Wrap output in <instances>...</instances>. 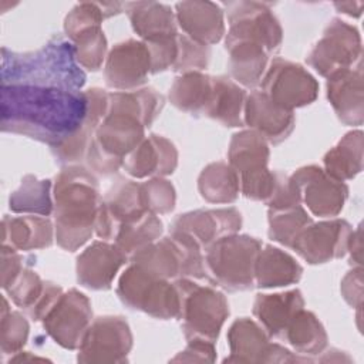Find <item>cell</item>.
I'll use <instances>...</instances> for the list:
<instances>
[{
	"mask_svg": "<svg viewBox=\"0 0 364 364\" xmlns=\"http://www.w3.org/2000/svg\"><path fill=\"white\" fill-rule=\"evenodd\" d=\"M82 91L37 85H1L3 132L28 136L50 146L61 142L84 121Z\"/></svg>",
	"mask_w": 364,
	"mask_h": 364,
	"instance_id": "obj_1",
	"label": "cell"
},
{
	"mask_svg": "<svg viewBox=\"0 0 364 364\" xmlns=\"http://www.w3.org/2000/svg\"><path fill=\"white\" fill-rule=\"evenodd\" d=\"M54 232L57 245L75 252L95 233V218L101 203L100 185L85 166L65 165L53 183Z\"/></svg>",
	"mask_w": 364,
	"mask_h": 364,
	"instance_id": "obj_2",
	"label": "cell"
},
{
	"mask_svg": "<svg viewBox=\"0 0 364 364\" xmlns=\"http://www.w3.org/2000/svg\"><path fill=\"white\" fill-rule=\"evenodd\" d=\"M85 74L80 68L71 41L51 37L34 51L16 53L1 47V85H37L80 91Z\"/></svg>",
	"mask_w": 364,
	"mask_h": 364,
	"instance_id": "obj_3",
	"label": "cell"
},
{
	"mask_svg": "<svg viewBox=\"0 0 364 364\" xmlns=\"http://www.w3.org/2000/svg\"><path fill=\"white\" fill-rule=\"evenodd\" d=\"M129 262L158 279L173 282L208 277L202 247L189 235L178 230H169L168 236L144 247Z\"/></svg>",
	"mask_w": 364,
	"mask_h": 364,
	"instance_id": "obj_4",
	"label": "cell"
},
{
	"mask_svg": "<svg viewBox=\"0 0 364 364\" xmlns=\"http://www.w3.org/2000/svg\"><path fill=\"white\" fill-rule=\"evenodd\" d=\"M262 242L249 235H230L205 250L208 277L223 290L236 293L255 287V267Z\"/></svg>",
	"mask_w": 364,
	"mask_h": 364,
	"instance_id": "obj_5",
	"label": "cell"
},
{
	"mask_svg": "<svg viewBox=\"0 0 364 364\" xmlns=\"http://www.w3.org/2000/svg\"><path fill=\"white\" fill-rule=\"evenodd\" d=\"M144 124L127 112L108 111L97 127L85 161L88 168L111 176L122 168L124 158L145 138Z\"/></svg>",
	"mask_w": 364,
	"mask_h": 364,
	"instance_id": "obj_6",
	"label": "cell"
},
{
	"mask_svg": "<svg viewBox=\"0 0 364 364\" xmlns=\"http://www.w3.org/2000/svg\"><path fill=\"white\" fill-rule=\"evenodd\" d=\"M173 282L181 296L178 318L182 323L185 338L216 343L230 313L226 296L212 286L196 283L193 279H176Z\"/></svg>",
	"mask_w": 364,
	"mask_h": 364,
	"instance_id": "obj_7",
	"label": "cell"
},
{
	"mask_svg": "<svg viewBox=\"0 0 364 364\" xmlns=\"http://www.w3.org/2000/svg\"><path fill=\"white\" fill-rule=\"evenodd\" d=\"M117 296L131 310L142 311L154 318H178L181 296L175 282L151 276L131 263L119 276Z\"/></svg>",
	"mask_w": 364,
	"mask_h": 364,
	"instance_id": "obj_8",
	"label": "cell"
},
{
	"mask_svg": "<svg viewBox=\"0 0 364 364\" xmlns=\"http://www.w3.org/2000/svg\"><path fill=\"white\" fill-rule=\"evenodd\" d=\"M223 7L229 24V30L225 34V44L252 41L262 46L269 55L280 50L283 28L269 3L239 0L223 3Z\"/></svg>",
	"mask_w": 364,
	"mask_h": 364,
	"instance_id": "obj_9",
	"label": "cell"
},
{
	"mask_svg": "<svg viewBox=\"0 0 364 364\" xmlns=\"http://www.w3.org/2000/svg\"><path fill=\"white\" fill-rule=\"evenodd\" d=\"M363 43L357 27L334 17L326 26L321 38L313 46L306 63L318 75H330L361 63Z\"/></svg>",
	"mask_w": 364,
	"mask_h": 364,
	"instance_id": "obj_10",
	"label": "cell"
},
{
	"mask_svg": "<svg viewBox=\"0 0 364 364\" xmlns=\"http://www.w3.org/2000/svg\"><path fill=\"white\" fill-rule=\"evenodd\" d=\"M230 354L223 363L262 364V363H313V358L290 351L289 348L270 343L264 328L249 317L236 318L228 330Z\"/></svg>",
	"mask_w": 364,
	"mask_h": 364,
	"instance_id": "obj_11",
	"label": "cell"
},
{
	"mask_svg": "<svg viewBox=\"0 0 364 364\" xmlns=\"http://www.w3.org/2000/svg\"><path fill=\"white\" fill-rule=\"evenodd\" d=\"M134 337L122 316L94 318L78 347L77 361L82 364H122L128 361Z\"/></svg>",
	"mask_w": 364,
	"mask_h": 364,
	"instance_id": "obj_12",
	"label": "cell"
},
{
	"mask_svg": "<svg viewBox=\"0 0 364 364\" xmlns=\"http://www.w3.org/2000/svg\"><path fill=\"white\" fill-rule=\"evenodd\" d=\"M259 85L273 102L290 111L310 105L318 95L317 80L301 64L282 57L269 63Z\"/></svg>",
	"mask_w": 364,
	"mask_h": 364,
	"instance_id": "obj_13",
	"label": "cell"
},
{
	"mask_svg": "<svg viewBox=\"0 0 364 364\" xmlns=\"http://www.w3.org/2000/svg\"><path fill=\"white\" fill-rule=\"evenodd\" d=\"M91 321V301L77 289L64 291L41 320L46 333L65 350H78Z\"/></svg>",
	"mask_w": 364,
	"mask_h": 364,
	"instance_id": "obj_14",
	"label": "cell"
},
{
	"mask_svg": "<svg viewBox=\"0 0 364 364\" xmlns=\"http://www.w3.org/2000/svg\"><path fill=\"white\" fill-rule=\"evenodd\" d=\"M296 183L301 205L311 215L318 218H336L344 208L348 198L346 182L330 176L318 165H306L296 169L291 175Z\"/></svg>",
	"mask_w": 364,
	"mask_h": 364,
	"instance_id": "obj_15",
	"label": "cell"
},
{
	"mask_svg": "<svg viewBox=\"0 0 364 364\" xmlns=\"http://www.w3.org/2000/svg\"><path fill=\"white\" fill-rule=\"evenodd\" d=\"M353 226L340 218L307 225L294 239L293 249L309 264H323L347 255Z\"/></svg>",
	"mask_w": 364,
	"mask_h": 364,
	"instance_id": "obj_16",
	"label": "cell"
},
{
	"mask_svg": "<svg viewBox=\"0 0 364 364\" xmlns=\"http://www.w3.org/2000/svg\"><path fill=\"white\" fill-rule=\"evenodd\" d=\"M151 74V55L142 40H125L115 44L104 63L107 87L117 91L142 88Z\"/></svg>",
	"mask_w": 364,
	"mask_h": 364,
	"instance_id": "obj_17",
	"label": "cell"
},
{
	"mask_svg": "<svg viewBox=\"0 0 364 364\" xmlns=\"http://www.w3.org/2000/svg\"><path fill=\"white\" fill-rule=\"evenodd\" d=\"M145 208L141 202L139 183L119 178L101 199L95 218V235L101 240H114L119 226L139 215Z\"/></svg>",
	"mask_w": 364,
	"mask_h": 364,
	"instance_id": "obj_18",
	"label": "cell"
},
{
	"mask_svg": "<svg viewBox=\"0 0 364 364\" xmlns=\"http://www.w3.org/2000/svg\"><path fill=\"white\" fill-rule=\"evenodd\" d=\"M242 228V213L236 208L196 209L178 215L169 230L189 235L205 252L216 240L235 235Z\"/></svg>",
	"mask_w": 364,
	"mask_h": 364,
	"instance_id": "obj_19",
	"label": "cell"
},
{
	"mask_svg": "<svg viewBox=\"0 0 364 364\" xmlns=\"http://www.w3.org/2000/svg\"><path fill=\"white\" fill-rule=\"evenodd\" d=\"M127 262H129L128 256L115 243L95 240L77 257V282L88 290H109L117 273Z\"/></svg>",
	"mask_w": 364,
	"mask_h": 364,
	"instance_id": "obj_20",
	"label": "cell"
},
{
	"mask_svg": "<svg viewBox=\"0 0 364 364\" xmlns=\"http://www.w3.org/2000/svg\"><path fill=\"white\" fill-rule=\"evenodd\" d=\"M243 124L262 135L267 144L279 145L293 132L296 117L294 111L277 105L260 90H253L245 100Z\"/></svg>",
	"mask_w": 364,
	"mask_h": 364,
	"instance_id": "obj_21",
	"label": "cell"
},
{
	"mask_svg": "<svg viewBox=\"0 0 364 364\" xmlns=\"http://www.w3.org/2000/svg\"><path fill=\"white\" fill-rule=\"evenodd\" d=\"M178 166V149L168 138L156 134L146 135L122 162L124 171L135 178H165Z\"/></svg>",
	"mask_w": 364,
	"mask_h": 364,
	"instance_id": "obj_22",
	"label": "cell"
},
{
	"mask_svg": "<svg viewBox=\"0 0 364 364\" xmlns=\"http://www.w3.org/2000/svg\"><path fill=\"white\" fill-rule=\"evenodd\" d=\"M3 290L33 321H41L64 293L61 286L43 280L30 267H23Z\"/></svg>",
	"mask_w": 364,
	"mask_h": 364,
	"instance_id": "obj_23",
	"label": "cell"
},
{
	"mask_svg": "<svg viewBox=\"0 0 364 364\" xmlns=\"http://www.w3.org/2000/svg\"><path fill=\"white\" fill-rule=\"evenodd\" d=\"M175 17L183 34L200 44L210 47L226 34L225 11L213 1H179L175 4Z\"/></svg>",
	"mask_w": 364,
	"mask_h": 364,
	"instance_id": "obj_24",
	"label": "cell"
},
{
	"mask_svg": "<svg viewBox=\"0 0 364 364\" xmlns=\"http://www.w3.org/2000/svg\"><path fill=\"white\" fill-rule=\"evenodd\" d=\"M327 100L337 118L350 127H360L364 121V87L361 63L338 71L327 78Z\"/></svg>",
	"mask_w": 364,
	"mask_h": 364,
	"instance_id": "obj_25",
	"label": "cell"
},
{
	"mask_svg": "<svg viewBox=\"0 0 364 364\" xmlns=\"http://www.w3.org/2000/svg\"><path fill=\"white\" fill-rule=\"evenodd\" d=\"M304 309V297L299 289L256 296L252 313L270 338H283V334L299 310Z\"/></svg>",
	"mask_w": 364,
	"mask_h": 364,
	"instance_id": "obj_26",
	"label": "cell"
},
{
	"mask_svg": "<svg viewBox=\"0 0 364 364\" xmlns=\"http://www.w3.org/2000/svg\"><path fill=\"white\" fill-rule=\"evenodd\" d=\"M54 239V225L47 216L4 215L1 219V245L16 250L46 249L53 245Z\"/></svg>",
	"mask_w": 364,
	"mask_h": 364,
	"instance_id": "obj_27",
	"label": "cell"
},
{
	"mask_svg": "<svg viewBox=\"0 0 364 364\" xmlns=\"http://www.w3.org/2000/svg\"><path fill=\"white\" fill-rule=\"evenodd\" d=\"M124 10L132 30L142 41L178 34L175 11L168 4L158 1H128L124 3Z\"/></svg>",
	"mask_w": 364,
	"mask_h": 364,
	"instance_id": "obj_28",
	"label": "cell"
},
{
	"mask_svg": "<svg viewBox=\"0 0 364 364\" xmlns=\"http://www.w3.org/2000/svg\"><path fill=\"white\" fill-rule=\"evenodd\" d=\"M301 276L303 267L291 255L272 245L262 246L255 267V287H286L299 283Z\"/></svg>",
	"mask_w": 364,
	"mask_h": 364,
	"instance_id": "obj_29",
	"label": "cell"
},
{
	"mask_svg": "<svg viewBox=\"0 0 364 364\" xmlns=\"http://www.w3.org/2000/svg\"><path fill=\"white\" fill-rule=\"evenodd\" d=\"M246 92L228 75L212 77V92L203 117L228 128L243 127Z\"/></svg>",
	"mask_w": 364,
	"mask_h": 364,
	"instance_id": "obj_30",
	"label": "cell"
},
{
	"mask_svg": "<svg viewBox=\"0 0 364 364\" xmlns=\"http://www.w3.org/2000/svg\"><path fill=\"white\" fill-rule=\"evenodd\" d=\"M230 78L245 88H256L269 65V53L252 41L226 43Z\"/></svg>",
	"mask_w": 364,
	"mask_h": 364,
	"instance_id": "obj_31",
	"label": "cell"
},
{
	"mask_svg": "<svg viewBox=\"0 0 364 364\" xmlns=\"http://www.w3.org/2000/svg\"><path fill=\"white\" fill-rule=\"evenodd\" d=\"M212 92V75L189 71L178 75L168 92L171 104L182 112L203 117Z\"/></svg>",
	"mask_w": 364,
	"mask_h": 364,
	"instance_id": "obj_32",
	"label": "cell"
},
{
	"mask_svg": "<svg viewBox=\"0 0 364 364\" xmlns=\"http://www.w3.org/2000/svg\"><path fill=\"white\" fill-rule=\"evenodd\" d=\"M270 149L267 141L253 129L232 135L228 148V164L239 176L269 168Z\"/></svg>",
	"mask_w": 364,
	"mask_h": 364,
	"instance_id": "obj_33",
	"label": "cell"
},
{
	"mask_svg": "<svg viewBox=\"0 0 364 364\" xmlns=\"http://www.w3.org/2000/svg\"><path fill=\"white\" fill-rule=\"evenodd\" d=\"M297 354L313 358L327 348L328 337L317 316L301 309L289 323L283 338Z\"/></svg>",
	"mask_w": 364,
	"mask_h": 364,
	"instance_id": "obj_34",
	"label": "cell"
},
{
	"mask_svg": "<svg viewBox=\"0 0 364 364\" xmlns=\"http://www.w3.org/2000/svg\"><path fill=\"white\" fill-rule=\"evenodd\" d=\"M363 131L353 129L347 132L337 145L326 152L323 158L324 171L343 182L354 179L363 171Z\"/></svg>",
	"mask_w": 364,
	"mask_h": 364,
	"instance_id": "obj_35",
	"label": "cell"
},
{
	"mask_svg": "<svg viewBox=\"0 0 364 364\" xmlns=\"http://www.w3.org/2000/svg\"><path fill=\"white\" fill-rule=\"evenodd\" d=\"M165 98L152 87H142L134 91L108 92V111L127 112L136 117L145 128L151 127L159 117Z\"/></svg>",
	"mask_w": 364,
	"mask_h": 364,
	"instance_id": "obj_36",
	"label": "cell"
},
{
	"mask_svg": "<svg viewBox=\"0 0 364 364\" xmlns=\"http://www.w3.org/2000/svg\"><path fill=\"white\" fill-rule=\"evenodd\" d=\"M198 191L209 203H233L240 193L239 175L228 162H210L198 176Z\"/></svg>",
	"mask_w": 364,
	"mask_h": 364,
	"instance_id": "obj_37",
	"label": "cell"
},
{
	"mask_svg": "<svg viewBox=\"0 0 364 364\" xmlns=\"http://www.w3.org/2000/svg\"><path fill=\"white\" fill-rule=\"evenodd\" d=\"M51 179L26 175L20 186L9 196V208L14 213L50 216L54 212Z\"/></svg>",
	"mask_w": 364,
	"mask_h": 364,
	"instance_id": "obj_38",
	"label": "cell"
},
{
	"mask_svg": "<svg viewBox=\"0 0 364 364\" xmlns=\"http://www.w3.org/2000/svg\"><path fill=\"white\" fill-rule=\"evenodd\" d=\"M164 223L158 215L144 212L142 215L122 223L114 237V243L131 259L135 253L149 246L162 236Z\"/></svg>",
	"mask_w": 364,
	"mask_h": 364,
	"instance_id": "obj_39",
	"label": "cell"
},
{
	"mask_svg": "<svg viewBox=\"0 0 364 364\" xmlns=\"http://www.w3.org/2000/svg\"><path fill=\"white\" fill-rule=\"evenodd\" d=\"M102 119L104 117L100 111L87 107L82 124L61 142L50 146L55 161L65 166L80 164L82 159H85L90 144L94 138V132Z\"/></svg>",
	"mask_w": 364,
	"mask_h": 364,
	"instance_id": "obj_40",
	"label": "cell"
},
{
	"mask_svg": "<svg viewBox=\"0 0 364 364\" xmlns=\"http://www.w3.org/2000/svg\"><path fill=\"white\" fill-rule=\"evenodd\" d=\"M124 10V3L118 1H80L67 13L64 18V34L68 38H74L78 33L101 26L105 18L119 14Z\"/></svg>",
	"mask_w": 364,
	"mask_h": 364,
	"instance_id": "obj_41",
	"label": "cell"
},
{
	"mask_svg": "<svg viewBox=\"0 0 364 364\" xmlns=\"http://www.w3.org/2000/svg\"><path fill=\"white\" fill-rule=\"evenodd\" d=\"M267 222L269 237L286 247H291L294 239L313 219L303 205H297L284 209H269Z\"/></svg>",
	"mask_w": 364,
	"mask_h": 364,
	"instance_id": "obj_42",
	"label": "cell"
},
{
	"mask_svg": "<svg viewBox=\"0 0 364 364\" xmlns=\"http://www.w3.org/2000/svg\"><path fill=\"white\" fill-rule=\"evenodd\" d=\"M80 67L87 71H98L107 58L108 43L101 26L90 27L70 40Z\"/></svg>",
	"mask_w": 364,
	"mask_h": 364,
	"instance_id": "obj_43",
	"label": "cell"
},
{
	"mask_svg": "<svg viewBox=\"0 0 364 364\" xmlns=\"http://www.w3.org/2000/svg\"><path fill=\"white\" fill-rule=\"evenodd\" d=\"M30 333V324L24 314L9 307L6 296H3L1 320H0V350L3 355H13L26 346Z\"/></svg>",
	"mask_w": 364,
	"mask_h": 364,
	"instance_id": "obj_44",
	"label": "cell"
},
{
	"mask_svg": "<svg viewBox=\"0 0 364 364\" xmlns=\"http://www.w3.org/2000/svg\"><path fill=\"white\" fill-rule=\"evenodd\" d=\"M141 202L145 210L155 215H165L173 210L176 191L171 181L165 178H151L139 183Z\"/></svg>",
	"mask_w": 364,
	"mask_h": 364,
	"instance_id": "obj_45",
	"label": "cell"
},
{
	"mask_svg": "<svg viewBox=\"0 0 364 364\" xmlns=\"http://www.w3.org/2000/svg\"><path fill=\"white\" fill-rule=\"evenodd\" d=\"M178 54L172 71L175 73H189L202 71L208 67L210 60V47L196 43L185 34L178 33L176 36Z\"/></svg>",
	"mask_w": 364,
	"mask_h": 364,
	"instance_id": "obj_46",
	"label": "cell"
},
{
	"mask_svg": "<svg viewBox=\"0 0 364 364\" xmlns=\"http://www.w3.org/2000/svg\"><path fill=\"white\" fill-rule=\"evenodd\" d=\"M176 36L144 41L151 55V74H158L166 70H172L176 60V54H178Z\"/></svg>",
	"mask_w": 364,
	"mask_h": 364,
	"instance_id": "obj_47",
	"label": "cell"
},
{
	"mask_svg": "<svg viewBox=\"0 0 364 364\" xmlns=\"http://www.w3.org/2000/svg\"><path fill=\"white\" fill-rule=\"evenodd\" d=\"M172 363H215L216 361V347L215 343L206 340H188L186 347L179 351Z\"/></svg>",
	"mask_w": 364,
	"mask_h": 364,
	"instance_id": "obj_48",
	"label": "cell"
},
{
	"mask_svg": "<svg viewBox=\"0 0 364 364\" xmlns=\"http://www.w3.org/2000/svg\"><path fill=\"white\" fill-rule=\"evenodd\" d=\"M340 291L346 303L360 310L363 307V266H353L340 283Z\"/></svg>",
	"mask_w": 364,
	"mask_h": 364,
	"instance_id": "obj_49",
	"label": "cell"
},
{
	"mask_svg": "<svg viewBox=\"0 0 364 364\" xmlns=\"http://www.w3.org/2000/svg\"><path fill=\"white\" fill-rule=\"evenodd\" d=\"M0 264H1V287L4 289L24 267L23 256L14 247L1 245L0 250Z\"/></svg>",
	"mask_w": 364,
	"mask_h": 364,
	"instance_id": "obj_50",
	"label": "cell"
},
{
	"mask_svg": "<svg viewBox=\"0 0 364 364\" xmlns=\"http://www.w3.org/2000/svg\"><path fill=\"white\" fill-rule=\"evenodd\" d=\"M347 253L350 255V264L363 266V242H361V225L351 230L347 245Z\"/></svg>",
	"mask_w": 364,
	"mask_h": 364,
	"instance_id": "obj_51",
	"label": "cell"
},
{
	"mask_svg": "<svg viewBox=\"0 0 364 364\" xmlns=\"http://www.w3.org/2000/svg\"><path fill=\"white\" fill-rule=\"evenodd\" d=\"M314 361H320V363H351V357H348L344 351H340L337 348H330V350H324L323 353H320L317 355V358H314Z\"/></svg>",
	"mask_w": 364,
	"mask_h": 364,
	"instance_id": "obj_52",
	"label": "cell"
},
{
	"mask_svg": "<svg viewBox=\"0 0 364 364\" xmlns=\"http://www.w3.org/2000/svg\"><path fill=\"white\" fill-rule=\"evenodd\" d=\"M334 7L338 10V13L347 14L350 17H358L363 10V3L361 1H336Z\"/></svg>",
	"mask_w": 364,
	"mask_h": 364,
	"instance_id": "obj_53",
	"label": "cell"
}]
</instances>
